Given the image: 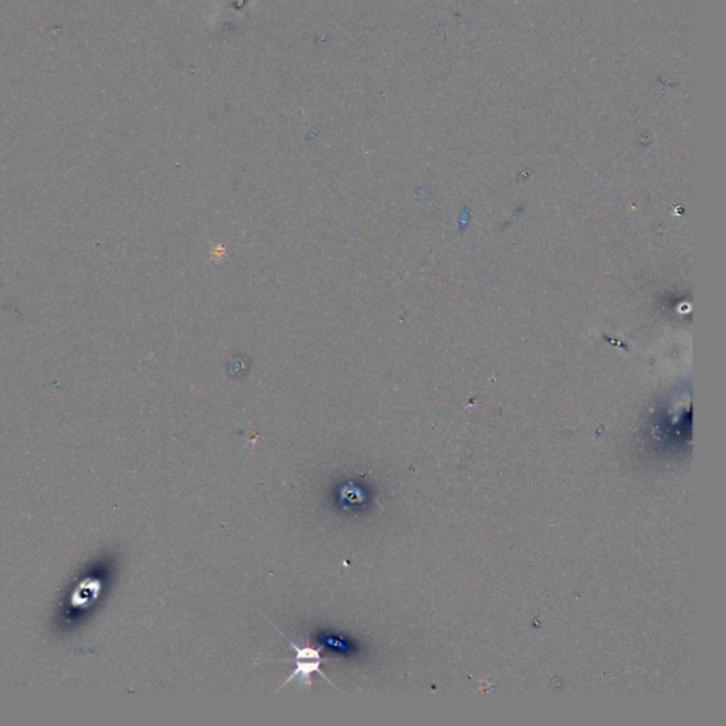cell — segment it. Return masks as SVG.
<instances>
[{"instance_id":"cell-1","label":"cell","mask_w":726,"mask_h":726,"mask_svg":"<svg viewBox=\"0 0 726 726\" xmlns=\"http://www.w3.org/2000/svg\"><path fill=\"white\" fill-rule=\"evenodd\" d=\"M284 638L289 642V646H291L295 650L297 657H295V670H294V673L284 681V683L278 688V691L282 690L287 686V683L294 681L295 678L300 679V688H305V690L309 688L311 683H313V682H311V675H313L314 673H318L322 678H325V681H328L330 683V686H334V683H332L329 681V678L325 675V673L321 670V664L328 661L326 658L321 657L322 647L314 649V647H308V646H298V644H295L294 641L289 640L287 636H284Z\"/></svg>"}]
</instances>
